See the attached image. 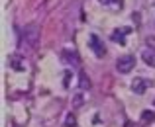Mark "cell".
Instances as JSON below:
<instances>
[{
    "instance_id": "obj_3",
    "label": "cell",
    "mask_w": 155,
    "mask_h": 127,
    "mask_svg": "<svg viewBox=\"0 0 155 127\" xmlns=\"http://www.w3.org/2000/svg\"><path fill=\"white\" fill-rule=\"evenodd\" d=\"M88 45H91L92 53H94L96 57H104L106 55V47H104V43L100 41V37L96 33H91V35H88Z\"/></svg>"
},
{
    "instance_id": "obj_6",
    "label": "cell",
    "mask_w": 155,
    "mask_h": 127,
    "mask_svg": "<svg viewBox=\"0 0 155 127\" xmlns=\"http://www.w3.org/2000/svg\"><path fill=\"white\" fill-rule=\"evenodd\" d=\"M128 33H130V27H124V30H116V31L112 33V39H114V41H120L122 45H124V43H126V35H128Z\"/></svg>"
},
{
    "instance_id": "obj_2",
    "label": "cell",
    "mask_w": 155,
    "mask_h": 127,
    "mask_svg": "<svg viewBox=\"0 0 155 127\" xmlns=\"http://www.w3.org/2000/svg\"><path fill=\"white\" fill-rule=\"evenodd\" d=\"M134 67H136V57L134 55H124L116 61V71L120 72V75H128Z\"/></svg>"
},
{
    "instance_id": "obj_9",
    "label": "cell",
    "mask_w": 155,
    "mask_h": 127,
    "mask_svg": "<svg viewBox=\"0 0 155 127\" xmlns=\"http://www.w3.org/2000/svg\"><path fill=\"white\" fill-rule=\"evenodd\" d=\"M10 67L14 68V71H24V68H26L22 65V57H20V55H12L10 57Z\"/></svg>"
},
{
    "instance_id": "obj_8",
    "label": "cell",
    "mask_w": 155,
    "mask_h": 127,
    "mask_svg": "<svg viewBox=\"0 0 155 127\" xmlns=\"http://www.w3.org/2000/svg\"><path fill=\"white\" fill-rule=\"evenodd\" d=\"M63 61L67 65H73V67H77V65H79V57H77L75 53H71V51H65L63 53Z\"/></svg>"
},
{
    "instance_id": "obj_5",
    "label": "cell",
    "mask_w": 155,
    "mask_h": 127,
    "mask_svg": "<svg viewBox=\"0 0 155 127\" xmlns=\"http://www.w3.org/2000/svg\"><path fill=\"white\" fill-rule=\"evenodd\" d=\"M141 59H143L145 65H149V67H155V51H153V49H145V51L141 53Z\"/></svg>"
},
{
    "instance_id": "obj_14",
    "label": "cell",
    "mask_w": 155,
    "mask_h": 127,
    "mask_svg": "<svg viewBox=\"0 0 155 127\" xmlns=\"http://www.w3.org/2000/svg\"><path fill=\"white\" fill-rule=\"evenodd\" d=\"M69 78H71V72H65V80H63V86H65V88H69Z\"/></svg>"
},
{
    "instance_id": "obj_7",
    "label": "cell",
    "mask_w": 155,
    "mask_h": 127,
    "mask_svg": "<svg viewBox=\"0 0 155 127\" xmlns=\"http://www.w3.org/2000/svg\"><path fill=\"white\" fill-rule=\"evenodd\" d=\"M79 86H81V90H88V88H91V78L87 76L84 71L79 72Z\"/></svg>"
},
{
    "instance_id": "obj_1",
    "label": "cell",
    "mask_w": 155,
    "mask_h": 127,
    "mask_svg": "<svg viewBox=\"0 0 155 127\" xmlns=\"http://www.w3.org/2000/svg\"><path fill=\"white\" fill-rule=\"evenodd\" d=\"M38 41H39V31H38V26L31 24V26H26L22 30V43L24 47L28 49H35L38 47Z\"/></svg>"
},
{
    "instance_id": "obj_12",
    "label": "cell",
    "mask_w": 155,
    "mask_h": 127,
    "mask_svg": "<svg viewBox=\"0 0 155 127\" xmlns=\"http://www.w3.org/2000/svg\"><path fill=\"white\" fill-rule=\"evenodd\" d=\"M65 127H77V117L71 113H67V117H65Z\"/></svg>"
},
{
    "instance_id": "obj_15",
    "label": "cell",
    "mask_w": 155,
    "mask_h": 127,
    "mask_svg": "<svg viewBox=\"0 0 155 127\" xmlns=\"http://www.w3.org/2000/svg\"><path fill=\"white\" fill-rule=\"evenodd\" d=\"M153 104H155V100H153Z\"/></svg>"
},
{
    "instance_id": "obj_13",
    "label": "cell",
    "mask_w": 155,
    "mask_h": 127,
    "mask_svg": "<svg viewBox=\"0 0 155 127\" xmlns=\"http://www.w3.org/2000/svg\"><path fill=\"white\" fill-rule=\"evenodd\" d=\"M145 45H147V49H153V51H155V37L147 35V37H145Z\"/></svg>"
},
{
    "instance_id": "obj_11",
    "label": "cell",
    "mask_w": 155,
    "mask_h": 127,
    "mask_svg": "<svg viewBox=\"0 0 155 127\" xmlns=\"http://www.w3.org/2000/svg\"><path fill=\"white\" fill-rule=\"evenodd\" d=\"M83 104H84V94H75V98H73V110L81 108Z\"/></svg>"
},
{
    "instance_id": "obj_4",
    "label": "cell",
    "mask_w": 155,
    "mask_h": 127,
    "mask_svg": "<svg viewBox=\"0 0 155 127\" xmlns=\"http://www.w3.org/2000/svg\"><path fill=\"white\" fill-rule=\"evenodd\" d=\"M151 86V80H147V78H136L132 82V90H134V94H137V96H141V94H145V90Z\"/></svg>"
},
{
    "instance_id": "obj_10",
    "label": "cell",
    "mask_w": 155,
    "mask_h": 127,
    "mask_svg": "<svg viewBox=\"0 0 155 127\" xmlns=\"http://www.w3.org/2000/svg\"><path fill=\"white\" fill-rule=\"evenodd\" d=\"M151 121H155V112L143 110V112H141V123H151Z\"/></svg>"
}]
</instances>
